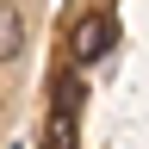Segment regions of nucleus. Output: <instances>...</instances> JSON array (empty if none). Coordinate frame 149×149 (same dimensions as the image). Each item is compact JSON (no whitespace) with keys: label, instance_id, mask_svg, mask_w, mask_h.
<instances>
[{"label":"nucleus","instance_id":"obj_4","mask_svg":"<svg viewBox=\"0 0 149 149\" xmlns=\"http://www.w3.org/2000/svg\"><path fill=\"white\" fill-rule=\"evenodd\" d=\"M50 112H81V81H74V74L56 81V106H50Z\"/></svg>","mask_w":149,"mask_h":149},{"label":"nucleus","instance_id":"obj_1","mask_svg":"<svg viewBox=\"0 0 149 149\" xmlns=\"http://www.w3.org/2000/svg\"><path fill=\"white\" fill-rule=\"evenodd\" d=\"M112 37H118V25H112L106 13H93L74 25V62H100V56L112 50Z\"/></svg>","mask_w":149,"mask_h":149},{"label":"nucleus","instance_id":"obj_2","mask_svg":"<svg viewBox=\"0 0 149 149\" xmlns=\"http://www.w3.org/2000/svg\"><path fill=\"white\" fill-rule=\"evenodd\" d=\"M44 149H74V112H50V124H44Z\"/></svg>","mask_w":149,"mask_h":149},{"label":"nucleus","instance_id":"obj_3","mask_svg":"<svg viewBox=\"0 0 149 149\" xmlns=\"http://www.w3.org/2000/svg\"><path fill=\"white\" fill-rule=\"evenodd\" d=\"M19 31H25V19H19V6L0 13V56L6 62H19Z\"/></svg>","mask_w":149,"mask_h":149}]
</instances>
